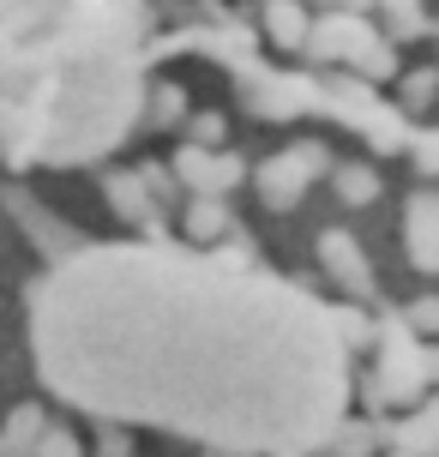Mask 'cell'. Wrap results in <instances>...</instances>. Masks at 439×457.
<instances>
[{"label": "cell", "instance_id": "obj_1", "mask_svg": "<svg viewBox=\"0 0 439 457\" xmlns=\"http://www.w3.org/2000/svg\"><path fill=\"white\" fill-rule=\"evenodd\" d=\"M319 169H325V151H319V145L283 151L277 162H265V169H259V193H265L271 205H295V199H301V187L313 181Z\"/></svg>", "mask_w": 439, "mask_h": 457}, {"label": "cell", "instance_id": "obj_2", "mask_svg": "<svg viewBox=\"0 0 439 457\" xmlns=\"http://www.w3.org/2000/svg\"><path fill=\"white\" fill-rule=\"evenodd\" d=\"M368 43H373V30H368L361 12H325L319 24H307V43H301V48H313L319 61L337 67V61H355Z\"/></svg>", "mask_w": 439, "mask_h": 457}, {"label": "cell", "instance_id": "obj_3", "mask_svg": "<svg viewBox=\"0 0 439 457\" xmlns=\"http://www.w3.org/2000/svg\"><path fill=\"white\" fill-rule=\"evenodd\" d=\"M265 37L283 48V54H295L307 43V6L301 0H265Z\"/></svg>", "mask_w": 439, "mask_h": 457}, {"label": "cell", "instance_id": "obj_4", "mask_svg": "<svg viewBox=\"0 0 439 457\" xmlns=\"http://www.w3.org/2000/svg\"><path fill=\"white\" fill-rule=\"evenodd\" d=\"M181 228H186V241H223V235H229V211H223V199L199 193V199L181 211Z\"/></svg>", "mask_w": 439, "mask_h": 457}, {"label": "cell", "instance_id": "obj_5", "mask_svg": "<svg viewBox=\"0 0 439 457\" xmlns=\"http://www.w3.org/2000/svg\"><path fill=\"white\" fill-rule=\"evenodd\" d=\"M331 181H337V199L344 205H373L379 199V175H373L368 162H337Z\"/></svg>", "mask_w": 439, "mask_h": 457}, {"label": "cell", "instance_id": "obj_6", "mask_svg": "<svg viewBox=\"0 0 439 457\" xmlns=\"http://www.w3.org/2000/svg\"><path fill=\"white\" fill-rule=\"evenodd\" d=\"M410 253L421 271H434V193H416L410 205Z\"/></svg>", "mask_w": 439, "mask_h": 457}, {"label": "cell", "instance_id": "obj_7", "mask_svg": "<svg viewBox=\"0 0 439 457\" xmlns=\"http://www.w3.org/2000/svg\"><path fill=\"white\" fill-rule=\"evenodd\" d=\"M349 67L361 72V85H379V79H392V72H397V48H392V43H379V37H373V43L361 48L355 61H349Z\"/></svg>", "mask_w": 439, "mask_h": 457}, {"label": "cell", "instance_id": "obj_8", "mask_svg": "<svg viewBox=\"0 0 439 457\" xmlns=\"http://www.w3.org/2000/svg\"><path fill=\"white\" fill-rule=\"evenodd\" d=\"M109 199H115V211H120V217H133V223H145V217H151L139 175H109Z\"/></svg>", "mask_w": 439, "mask_h": 457}, {"label": "cell", "instance_id": "obj_9", "mask_svg": "<svg viewBox=\"0 0 439 457\" xmlns=\"http://www.w3.org/2000/svg\"><path fill=\"white\" fill-rule=\"evenodd\" d=\"M186 133H193V145H199V151H217V145H223V133H229V120H223V114H193V120H186Z\"/></svg>", "mask_w": 439, "mask_h": 457}, {"label": "cell", "instance_id": "obj_10", "mask_svg": "<svg viewBox=\"0 0 439 457\" xmlns=\"http://www.w3.org/2000/svg\"><path fill=\"white\" fill-rule=\"evenodd\" d=\"M30 457H79V439L67 428H43V434L30 439Z\"/></svg>", "mask_w": 439, "mask_h": 457}, {"label": "cell", "instance_id": "obj_11", "mask_svg": "<svg viewBox=\"0 0 439 457\" xmlns=\"http://www.w3.org/2000/svg\"><path fill=\"white\" fill-rule=\"evenodd\" d=\"M181 114H186V96L175 91V85H157V96H151V120H157V127H175Z\"/></svg>", "mask_w": 439, "mask_h": 457}, {"label": "cell", "instance_id": "obj_12", "mask_svg": "<svg viewBox=\"0 0 439 457\" xmlns=\"http://www.w3.org/2000/svg\"><path fill=\"white\" fill-rule=\"evenodd\" d=\"M43 428H48V421H43V410H19L12 421H6V439H12L19 452H30V439L43 434Z\"/></svg>", "mask_w": 439, "mask_h": 457}, {"label": "cell", "instance_id": "obj_13", "mask_svg": "<svg viewBox=\"0 0 439 457\" xmlns=\"http://www.w3.org/2000/svg\"><path fill=\"white\" fill-rule=\"evenodd\" d=\"M325 265H331V271H361V265H355V247H349V235H325Z\"/></svg>", "mask_w": 439, "mask_h": 457}, {"label": "cell", "instance_id": "obj_14", "mask_svg": "<svg viewBox=\"0 0 439 457\" xmlns=\"http://www.w3.org/2000/svg\"><path fill=\"white\" fill-rule=\"evenodd\" d=\"M434 452V410H421L416 421H410V452L403 457H427Z\"/></svg>", "mask_w": 439, "mask_h": 457}, {"label": "cell", "instance_id": "obj_15", "mask_svg": "<svg viewBox=\"0 0 439 457\" xmlns=\"http://www.w3.org/2000/svg\"><path fill=\"white\" fill-rule=\"evenodd\" d=\"M410 325H416V337H434V325H439V301H434V295H421L416 307H410Z\"/></svg>", "mask_w": 439, "mask_h": 457}, {"label": "cell", "instance_id": "obj_16", "mask_svg": "<svg viewBox=\"0 0 439 457\" xmlns=\"http://www.w3.org/2000/svg\"><path fill=\"white\" fill-rule=\"evenodd\" d=\"M139 187L157 193V199H175V175H169V169H139Z\"/></svg>", "mask_w": 439, "mask_h": 457}, {"label": "cell", "instance_id": "obj_17", "mask_svg": "<svg viewBox=\"0 0 439 457\" xmlns=\"http://www.w3.org/2000/svg\"><path fill=\"white\" fill-rule=\"evenodd\" d=\"M434 103V72H416L410 79V109H427Z\"/></svg>", "mask_w": 439, "mask_h": 457}, {"label": "cell", "instance_id": "obj_18", "mask_svg": "<svg viewBox=\"0 0 439 457\" xmlns=\"http://www.w3.org/2000/svg\"><path fill=\"white\" fill-rule=\"evenodd\" d=\"M96 457H127V439H120V434H109V445H103Z\"/></svg>", "mask_w": 439, "mask_h": 457}, {"label": "cell", "instance_id": "obj_19", "mask_svg": "<svg viewBox=\"0 0 439 457\" xmlns=\"http://www.w3.org/2000/svg\"><path fill=\"white\" fill-rule=\"evenodd\" d=\"M373 0H344V12H368Z\"/></svg>", "mask_w": 439, "mask_h": 457}, {"label": "cell", "instance_id": "obj_20", "mask_svg": "<svg viewBox=\"0 0 439 457\" xmlns=\"http://www.w3.org/2000/svg\"><path fill=\"white\" fill-rule=\"evenodd\" d=\"M319 6H331V12H344V0H319Z\"/></svg>", "mask_w": 439, "mask_h": 457}, {"label": "cell", "instance_id": "obj_21", "mask_svg": "<svg viewBox=\"0 0 439 457\" xmlns=\"http://www.w3.org/2000/svg\"><path fill=\"white\" fill-rule=\"evenodd\" d=\"M392 457H403V452H392Z\"/></svg>", "mask_w": 439, "mask_h": 457}]
</instances>
